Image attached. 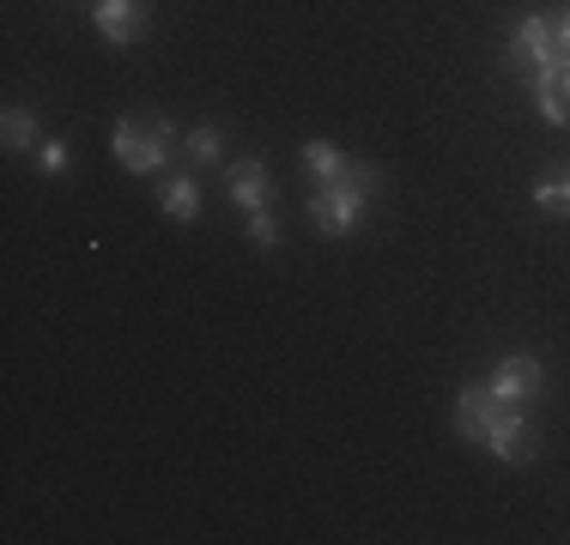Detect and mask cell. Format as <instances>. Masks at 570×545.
Returning <instances> with one entry per match:
<instances>
[{
    "instance_id": "15",
    "label": "cell",
    "mask_w": 570,
    "mask_h": 545,
    "mask_svg": "<svg viewBox=\"0 0 570 545\" xmlns=\"http://www.w3.org/2000/svg\"><path fill=\"white\" fill-rule=\"evenodd\" d=\"M67 158H73V152H67V140H43V146H37V164H43L49 176H61Z\"/></svg>"
},
{
    "instance_id": "11",
    "label": "cell",
    "mask_w": 570,
    "mask_h": 545,
    "mask_svg": "<svg viewBox=\"0 0 570 545\" xmlns=\"http://www.w3.org/2000/svg\"><path fill=\"white\" fill-rule=\"evenodd\" d=\"M528 200H534V207L547 212V218H570V170H547V176H534Z\"/></svg>"
},
{
    "instance_id": "13",
    "label": "cell",
    "mask_w": 570,
    "mask_h": 545,
    "mask_svg": "<svg viewBox=\"0 0 570 545\" xmlns=\"http://www.w3.org/2000/svg\"><path fill=\"white\" fill-rule=\"evenodd\" d=\"M0 140H7V152H31V146H43L37 140V116L12 103L7 116H0Z\"/></svg>"
},
{
    "instance_id": "1",
    "label": "cell",
    "mask_w": 570,
    "mask_h": 545,
    "mask_svg": "<svg viewBox=\"0 0 570 545\" xmlns=\"http://www.w3.org/2000/svg\"><path fill=\"white\" fill-rule=\"evenodd\" d=\"M455 430L468 436V443H480L485 455H498L504 467H528V460L540 455V430H534V418H528V406L498 400L492 382L455 388Z\"/></svg>"
},
{
    "instance_id": "3",
    "label": "cell",
    "mask_w": 570,
    "mask_h": 545,
    "mask_svg": "<svg viewBox=\"0 0 570 545\" xmlns=\"http://www.w3.org/2000/svg\"><path fill=\"white\" fill-rule=\"evenodd\" d=\"M110 152L128 176H158V170H170L176 152H183V133H176V121H165V116H121L116 133H110Z\"/></svg>"
},
{
    "instance_id": "6",
    "label": "cell",
    "mask_w": 570,
    "mask_h": 545,
    "mask_svg": "<svg viewBox=\"0 0 570 545\" xmlns=\"http://www.w3.org/2000/svg\"><path fill=\"white\" fill-rule=\"evenodd\" d=\"M559 31H552V19L547 12H528V19H515L510 24V61L515 67H528V73H534V67H547V61H559Z\"/></svg>"
},
{
    "instance_id": "4",
    "label": "cell",
    "mask_w": 570,
    "mask_h": 545,
    "mask_svg": "<svg viewBox=\"0 0 570 545\" xmlns=\"http://www.w3.org/2000/svg\"><path fill=\"white\" fill-rule=\"evenodd\" d=\"M528 98H534V116L547 128H570V54L528 73Z\"/></svg>"
},
{
    "instance_id": "10",
    "label": "cell",
    "mask_w": 570,
    "mask_h": 545,
    "mask_svg": "<svg viewBox=\"0 0 570 545\" xmlns=\"http://www.w3.org/2000/svg\"><path fill=\"white\" fill-rule=\"evenodd\" d=\"M297 158H304V176H309V182H341V176L352 170V158H346L334 140H304V146H297Z\"/></svg>"
},
{
    "instance_id": "12",
    "label": "cell",
    "mask_w": 570,
    "mask_h": 545,
    "mask_svg": "<svg viewBox=\"0 0 570 545\" xmlns=\"http://www.w3.org/2000/svg\"><path fill=\"white\" fill-rule=\"evenodd\" d=\"M183 158L188 164H219L225 158V128L219 121H195V128L183 133Z\"/></svg>"
},
{
    "instance_id": "7",
    "label": "cell",
    "mask_w": 570,
    "mask_h": 545,
    "mask_svg": "<svg viewBox=\"0 0 570 545\" xmlns=\"http://www.w3.org/2000/svg\"><path fill=\"white\" fill-rule=\"evenodd\" d=\"M91 24H98L116 49H128L146 37V0H91Z\"/></svg>"
},
{
    "instance_id": "2",
    "label": "cell",
    "mask_w": 570,
    "mask_h": 545,
    "mask_svg": "<svg viewBox=\"0 0 570 545\" xmlns=\"http://www.w3.org/2000/svg\"><path fill=\"white\" fill-rule=\"evenodd\" d=\"M376 164H352V170L341 176V182H316L309 188V200H304V218L322 230V237H352L358 230V218L371 212V200H376Z\"/></svg>"
},
{
    "instance_id": "5",
    "label": "cell",
    "mask_w": 570,
    "mask_h": 545,
    "mask_svg": "<svg viewBox=\"0 0 570 545\" xmlns=\"http://www.w3.org/2000/svg\"><path fill=\"white\" fill-rule=\"evenodd\" d=\"M485 382H492L498 400L528 406L540 388H547V364H540L534 351H510V358H498V364H492V376H485Z\"/></svg>"
},
{
    "instance_id": "14",
    "label": "cell",
    "mask_w": 570,
    "mask_h": 545,
    "mask_svg": "<svg viewBox=\"0 0 570 545\" xmlns=\"http://www.w3.org/2000/svg\"><path fill=\"white\" fill-rule=\"evenodd\" d=\"M249 242H255V249H274V242H279V218L274 212H249Z\"/></svg>"
},
{
    "instance_id": "8",
    "label": "cell",
    "mask_w": 570,
    "mask_h": 545,
    "mask_svg": "<svg viewBox=\"0 0 570 545\" xmlns=\"http://www.w3.org/2000/svg\"><path fill=\"white\" fill-rule=\"evenodd\" d=\"M225 188H230V207L237 212H262L267 207V164L262 158H230Z\"/></svg>"
},
{
    "instance_id": "9",
    "label": "cell",
    "mask_w": 570,
    "mask_h": 545,
    "mask_svg": "<svg viewBox=\"0 0 570 545\" xmlns=\"http://www.w3.org/2000/svg\"><path fill=\"white\" fill-rule=\"evenodd\" d=\"M158 207H165V218H176V225H195L200 218V176H165V188H158Z\"/></svg>"
},
{
    "instance_id": "16",
    "label": "cell",
    "mask_w": 570,
    "mask_h": 545,
    "mask_svg": "<svg viewBox=\"0 0 570 545\" xmlns=\"http://www.w3.org/2000/svg\"><path fill=\"white\" fill-rule=\"evenodd\" d=\"M552 31H559V49L570 54V12H564V19H552Z\"/></svg>"
}]
</instances>
